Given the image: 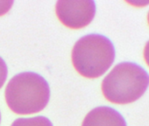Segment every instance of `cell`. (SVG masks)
I'll return each instance as SVG.
<instances>
[{
    "mask_svg": "<svg viewBox=\"0 0 149 126\" xmlns=\"http://www.w3.org/2000/svg\"><path fill=\"white\" fill-rule=\"evenodd\" d=\"M6 101L9 109L18 115H30L45 109L50 98L47 81L38 74L21 73L6 85Z\"/></svg>",
    "mask_w": 149,
    "mask_h": 126,
    "instance_id": "1",
    "label": "cell"
},
{
    "mask_svg": "<svg viewBox=\"0 0 149 126\" xmlns=\"http://www.w3.org/2000/svg\"><path fill=\"white\" fill-rule=\"evenodd\" d=\"M71 59L80 75L89 79L98 78L112 65L115 49L108 38L90 34L82 37L74 45Z\"/></svg>",
    "mask_w": 149,
    "mask_h": 126,
    "instance_id": "2",
    "label": "cell"
},
{
    "mask_svg": "<svg viewBox=\"0 0 149 126\" xmlns=\"http://www.w3.org/2000/svg\"><path fill=\"white\" fill-rule=\"evenodd\" d=\"M149 86V75L141 67L131 62H122L104 77L102 92L109 102L128 104L140 98Z\"/></svg>",
    "mask_w": 149,
    "mask_h": 126,
    "instance_id": "3",
    "label": "cell"
},
{
    "mask_svg": "<svg viewBox=\"0 0 149 126\" xmlns=\"http://www.w3.org/2000/svg\"><path fill=\"white\" fill-rule=\"evenodd\" d=\"M60 22L70 29H81L89 26L96 14V5L91 0H60L55 6Z\"/></svg>",
    "mask_w": 149,
    "mask_h": 126,
    "instance_id": "4",
    "label": "cell"
},
{
    "mask_svg": "<svg viewBox=\"0 0 149 126\" xmlns=\"http://www.w3.org/2000/svg\"><path fill=\"white\" fill-rule=\"evenodd\" d=\"M82 126H126L124 117L110 107H97L84 117Z\"/></svg>",
    "mask_w": 149,
    "mask_h": 126,
    "instance_id": "5",
    "label": "cell"
},
{
    "mask_svg": "<svg viewBox=\"0 0 149 126\" xmlns=\"http://www.w3.org/2000/svg\"><path fill=\"white\" fill-rule=\"evenodd\" d=\"M11 126H53V124L48 118L38 116L29 118H18Z\"/></svg>",
    "mask_w": 149,
    "mask_h": 126,
    "instance_id": "6",
    "label": "cell"
},
{
    "mask_svg": "<svg viewBox=\"0 0 149 126\" xmlns=\"http://www.w3.org/2000/svg\"><path fill=\"white\" fill-rule=\"evenodd\" d=\"M7 66L5 60L0 57V89L5 84L7 78Z\"/></svg>",
    "mask_w": 149,
    "mask_h": 126,
    "instance_id": "7",
    "label": "cell"
},
{
    "mask_svg": "<svg viewBox=\"0 0 149 126\" xmlns=\"http://www.w3.org/2000/svg\"><path fill=\"white\" fill-rule=\"evenodd\" d=\"M13 5V1L7 0V1H0V17L7 13Z\"/></svg>",
    "mask_w": 149,
    "mask_h": 126,
    "instance_id": "8",
    "label": "cell"
},
{
    "mask_svg": "<svg viewBox=\"0 0 149 126\" xmlns=\"http://www.w3.org/2000/svg\"><path fill=\"white\" fill-rule=\"evenodd\" d=\"M143 54H144V59L146 62V64L149 67V41L146 44V46L144 47Z\"/></svg>",
    "mask_w": 149,
    "mask_h": 126,
    "instance_id": "9",
    "label": "cell"
},
{
    "mask_svg": "<svg viewBox=\"0 0 149 126\" xmlns=\"http://www.w3.org/2000/svg\"><path fill=\"white\" fill-rule=\"evenodd\" d=\"M131 5L136 6V7H139V6H146V5H148L149 2H129Z\"/></svg>",
    "mask_w": 149,
    "mask_h": 126,
    "instance_id": "10",
    "label": "cell"
},
{
    "mask_svg": "<svg viewBox=\"0 0 149 126\" xmlns=\"http://www.w3.org/2000/svg\"><path fill=\"white\" fill-rule=\"evenodd\" d=\"M147 22H148V25H149V12H148V14H147Z\"/></svg>",
    "mask_w": 149,
    "mask_h": 126,
    "instance_id": "11",
    "label": "cell"
},
{
    "mask_svg": "<svg viewBox=\"0 0 149 126\" xmlns=\"http://www.w3.org/2000/svg\"><path fill=\"white\" fill-rule=\"evenodd\" d=\"M0 121H1V114H0Z\"/></svg>",
    "mask_w": 149,
    "mask_h": 126,
    "instance_id": "12",
    "label": "cell"
}]
</instances>
